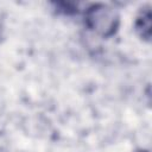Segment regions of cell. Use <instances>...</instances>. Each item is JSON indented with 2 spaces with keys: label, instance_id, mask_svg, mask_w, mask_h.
<instances>
[{
  "label": "cell",
  "instance_id": "cell-1",
  "mask_svg": "<svg viewBox=\"0 0 152 152\" xmlns=\"http://www.w3.org/2000/svg\"><path fill=\"white\" fill-rule=\"evenodd\" d=\"M84 23L94 33L103 38H109L119 30L120 17L108 5L93 4L84 12Z\"/></svg>",
  "mask_w": 152,
  "mask_h": 152
},
{
  "label": "cell",
  "instance_id": "cell-2",
  "mask_svg": "<svg viewBox=\"0 0 152 152\" xmlns=\"http://www.w3.org/2000/svg\"><path fill=\"white\" fill-rule=\"evenodd\" d=\"M135 31L138 33V36L150 42L151 40V10L150 6H146L144 8H141V11L139 12L137 20H135Z\"/></svg>",
  "mask_w": 152,
  "mask_h": 152
},
{
  "label": "cell",
  "instance_id": "cell-3",
  "mask_svg": "<svg viewBox=\"0 0 152 152\" xmlns=\"http://www.w3.org/2000/svg\"><path fill=\"white\" fill-rule=\"evenodd\" d=\"M140 152H147V151H140Z\"/></svg>",
  "mask_w": 152,
  "mask_h": 152
}]
</instances>
